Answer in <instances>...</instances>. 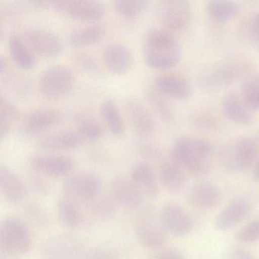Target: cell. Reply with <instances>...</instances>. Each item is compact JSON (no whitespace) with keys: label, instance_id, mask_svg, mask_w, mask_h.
Listing matches in <instances>:
<instances>
[{"label":"cell","instance_id":"52a82bcc","mask_svg":"<svg viewBox=\"0 0 259 259\" xmlns=\"http://www.w3.org/2000/svg\"><path fill=\"white\" fill-rule=\"evenodd\" d=\"M75 83L73 72L69 66L57 64L41 72L38 79V89L48 99L63 98L72 91Z\"/></svg>","mask_w":259,"mask_h":259},{"label":"cell","instance_id":"277c9868","mask_svg":"<svg viewBox=\"0 0 259 259\" xmlns=\"http://www.w3.org/2000/svg\"><path fill=\"white\" fill-rule=\"evenodd\" d=\"M251 64L245 60H232L212 65L201 74V87L207 92H218L237 82L251 70Z\"/></svg>","mask_w":259,"mask_h":259},{"label":"cell","instance_id":"9c48e42d","mask_svg":"<svg viewBox=\"0 0 259 259\" xmlns=\"http://www.w3.org/2000/svg\"><path fill=\"white\" fill-rule=\"evenodd\" d=\"M136 238L139 245L148 249H157L166 243L167 232L162 225L159 213L145 210L139 216L135 228Z\"/></svg>","mask_w":259,"mask_h":259},{"label":"cell","instance_id":"30bf717a","mask_svg":"<svg viewBox=\"0 0 259 259\" xmlns=\"http://www.w3.org/2000/svg\"><path fill=\"white\" fill-rule=\"evenodd\" d=\"M50 4L56 11L78 22H95L106 13L104 4L95 0H60Z\"/></svg>","mask_w":259,"mask_h":259},{"label":"cell","instance_id":"d6a6232c","mask_svg":"<svg viewBox=\"0 0 259 259\" xmlns=\"http://www.w3.org/2000/svg\"><path fill=\"white\" fill-rule=\"evenodd\" d=\"M76 130L81 135L85 143L99 140L104 136V130L101 124L90 116L79 113L75 116Z\"/></svg>","mask_w":259,"mask_h":259},{"label":"cell","instance_id":"d6986e66","mask_svg":"<svg viewBox=\"0 0 259 259\" xmlns=\"http://www.w3.org/2000/svg\"><path fill=\"white\" fill-rule=\"evenodd\" d=\"M187 199L189 204L195 208L211 210L221 204L223 194L214 183L201 182L190 189Z\"/></svg>","mask_w":259,"mask_h":259},{"label":"cell","instance_id":"cb8c5ba5","mask_svg":"<svg viewBox=\"0 0 259 259\" xmlns=\"http://www.w3.org/2000/svg\"><path fill=\"white\" fill-rule=\"evenodd\" d=\"M0 192L11 204H20L28 196L26 186L20 177L4 165L0 166Z\"/></svg>","mask_w":259,"mask_h":259},{"label":"cell","instance_id":"4fadbf2b","mask_svg":"<svg viewBox=\"0 0 259 259\" xmlns=\"http://www.w3.org/2000/svg\"><path fill=\"white\" fill-rule=\"evenodd\" d=\"M158 213L162 225L168 234L184 237L193 230L194 221L190 214L175 201L165 203Z\"/></svg>","mask_w":259,"mask_h":259},{"label":"cell","instance_id":"7bdbcfd3","mask_svg":"<svg viewBox=\"0 0 259 259\" xmlns=\"http://www.w3.org/2000/svg\"><path fill=\"white\" fill-rule=\"evenodd\" d=\"M252 177L254 181L259 183V157H257L252 166Z\"/></svg>","mask_w":259,"mask_h":259},{"label":"cell","instance_id":"b9f144b4","mask_svg":"<svg viewBox=\"0 0 259 259\" xmlns=\"http://www.w3.org/2000/svg\"><path fill=\"white\" fill-rule=\"evenodd\" d=\"M224 259H256L251 253L243 249H234L227 253Z\"/></svg>","mask_w":259,"mask_h":259},{"label":"cell","instance_id":"d590c367","mask_svg":"<svg viewBox=\"0 0 259 259\" xmlns=\"http://www.w3.org/2000/svg\"><path fill=\"white\" fill-rule=\"evenodd\" d=\"M235 237L242 243L259 242V219L254 220L244 226L236 232Z\"/></svg>","mask_w":259,"mask_h":259},{"label":"cell","instance_id":"7a4b0ae2","mask_svg":"<svg viewBox=\"0 0 259 259\" xmlns=\"http://www.w3.org/2000/svg\"><path fill=\"white\" fill-rule=\"evenodd\" d=\"M142 52L145 63L157 70L175 67L182 56L180 42L172 32L163 28H153L145 34Z\"/></svg>","mask_w":259,"mask_h":259},{"label":"cell","instance_id":"74e56055","mask_svg":"<svg viewBox=\"0 0 259 259\" xmlns=\"http://www.w3.org/2000/svg\"><path fill=\"white\" fill-rule=\"evenodd\" d=\"M193 122L197 126L205 130H215L218 127V120L211 114L206 112L194 115Z\"/></svg>","mask_w":259,"mask_h":259},{"label":"cell","instance_id":"5b68a950","mask_svg":"<svg viewBox=\"0 0 259 259\" xmlns=\"http://www.w3.org/2000/svg\"><path fill=\"white\" fill-rule=\"evenodd\" d=\"M32 248V237L26 224L16 217L6 218L0 224V249L7 255L22 256Z\"/></svg>","mask_w":259,"mask_h":259},{"label":"cell","instance_id":"44dd1931","mask_svg":"<svg viewBox=\"0 0 259 259\" xmlns=\"http://www.w3.org/2000/svg\"><path fill=\"white\" fill-rule=\"evenodd\" d=\"M130 177L140 188L145 196L156 198L160 193L159 177L147 160H137L132 164Z\"/></svg>","mask_w":259,"mask_h":259},{"label":"cell","instance_id":"f546056e","mask_svg":"<svg viewBox=\"0 0 259 259\" xmlns=\"http://www.w3.org/2000/svg\"><path fill=\"white\" fill-rule=\"evenodd\" d=\"M145 98L148 105L162 120L166 122L174 120V107L168 98L160 93L154 86L146 89Z\"/></svg>","mask_w":259,"mask_h":259},{"label":"cell","instance_id":"2e32d148","mask_svg":"<svg viewBox=\"0 0 259 259\" xmlns=\"http://www.w3.org/2000/svg\"><path fill=\"white\" fill-rule=\"evenodd\" d=\"M251 202L243 197L233 198L218 213L214 220L217 230L227 232L245 221L251 213Z\"/></svg>","mask_w":259,"mask_h":259},{"label":"cell","instance_id":"5bb4252c","mask_svg":"<svg viewBox=\"0 0 259 259\" xmlns=\"http://www.w3.org/2000/svg\"><path fill=\"white\" fill-rule=\"evenodd\" d=\"M110 192L115 202L130 210L142 207L146 197L130 176L114 177L110 183Z\"/></svg>","mask_w":259,"mask_h":259},{"label":"cell","instance_id":"83f0119b","mask_svg":"<svg viewBox=\"0 0 259 259\" xmlns=\"http://www.w3.org/2000/svg\"><path fill=\"white\" fill-rule=\"evenodd\" d=\"M100 112L104 123L112 135L116 138L122 137L125 133V122L116 101L111 98L103 101Z\"/></svg>","mask_w":259,"mask_h":259},{"label":"cell","instance_id":"484cf974","mask_svg":"<svg viewBox=\"0 0 259 259\" xmlns=\"http://www.w3.org/2000/svg\"><path fill=\"white\" fill-rule=\"evenodd\" d=\"M79 204L64 196L58 200L56 212L59 221L63 225L72 229L81 227L84 223V217Z\"/></svg>","mask_w":259,"mask_h":259},{"label":"cell","instance_id":"7c38bea8","mask_svg":"<svg viewBox=\"0 0 259 259\" xmlns=\"http://www.w3.org/2000/svg\"><path fill=\"white\" fill-rule=\"evenodd\" d=\"M21 37L35 54L44 58L58 57L64 49L63 41L52 31L41 28H29Z\"/></svg>","mask_w":259,"mask_h":259},{"label":"cell","instance_id":"7402d4cb","mask_svg":"<svg viewBox=\"0 0 259 259\" xmlns=\"http://www.w3.org/2000/svg\"><path fill=\"white\" fill-rule=\"evenodd\" d=\"M159 180L166 191L179 194L184 190L188 178L186 169L174 159H163L159 166Z\"/></svg>","mask_w":259,"mask_h":259},{"label":"cell","instance_id":"3957f363","mask_svg":"<svg viewBox=\"0 0 259 259\" xmlns=\"http://www.w3.org/2000/svg\"><path fill=\"white\" fill-rule=\"evenodd\" d=\"M258 145L248 136L236 138L223 145L218 153V160L224 170L241 174L252 167L257 158Z\"/></svg>","mask_w":259,"mask_h":259},{"label":"cell","instance_id":"ba28073f","mask_svg":"<svg viewBox=\"0 0 259 259\" xmlns=\"http://www.w3.org/2000/svg\"><path fill=\"white\" fill-rule=\"evenodd\" d=\"M154 12L157 22L169 32L182 31L190 21V4L186 0H160Z\"/></svg>","mask_w":259,"mask_h":259},{"label":"cell","instance_id":"e575fe53","mask_svg":"<svg viewBox=\"0 0 259 259\" xmlns=\"http://www.w3.org/2000/svg\"><path fill=\"white\" fill-rule=\"evenodd\" d=\"M240 95L251 110H259V74L252 75L244 81Z\"/></svg>","mask_w":259,"mask_h":259},{"label":"cell","instance_id":"e0dca14e","mask_svg":"<svg viewBox=\"0 0 259 259\" xmlns=\"http://www.w3.org/2000/svg\"><path fill=\"white\" fill-rule=\"evenodd\" d=\"M105 69L114 75H123L131 70L135 58L133 51L126 45L113 43L107 45L102 53Z\"/></svg>","mask_w":259,"mask_h":259},{"label":"cell","instance_id":"ab89813d","mask_svg":"<svg viewBox=\"0 0 259 259\" xmlns=\"http://www.w3.org/2000/svg\"><path fill=\"white\" fill-rule=\"evenodd\" d=\"M248 33L251 40L259 45V13L251 18L248 24Z\"/></svg>","mask_w":259,"mask_h":259},{"label":"cell","instance_id":"4316f807","mask_svg":"<svg viewBox=\"0 0 259 259\" xmlns=\"http://www.w3.org/2000/svg\"><path fill=\"white\" fill-rule=\"evenodd\" d=\"M9 52L16 66L24 70H30L37 63L36 54L24 41L21 36L13 34L8 40Z\"/></svg>","mask_w":259,"mask_h":259},{"label":"cell","instance_id":"8992f818","mask_svg":"<svg viewBox=\"0 0 259 259\" xmlns=\"http://www.w3.org/2000/svg\"><path fill=\"white\" fill-rule=\"evenodd\" d=\"M103 182L101 177L92 171L72 172L66 177L62 186L63 196L77 202H92L101 196Z\"/></svg>","mask_w":259,"mask_h":259},{"label":"cell","instance_id":"836d02e7","mask_svg":"<svg viewBox=\"0 0 259 259\" xmlns=\"http://www.w3.org/2000/svg\"><path fill=\"white\" fill-rule=\"evenodd\" d=\"M149 6L145 0H114L112 8L116 14L125 19H136L143 14Z\"/></svg>","mask_w":259,"mask_h":259},{"label":"cell","instance_id":"603a6c76","mask_svg":"<svg viewBox=\"0 0 259 259\" xmlns=\"http://www.w3.org/2000/svg\"><path fill=\"white\" fill-rule=\"evenodd\" d=\"M154 87L168 98L183 101L192 95L190 83L185 77L177 74L159 75L154 80Z\"/></svg>","mask_w":259,"mask_h":259},{"label":"cell","instance_id":"9a60e30c","mask_svg":"<svg viewBox=\"0 0 259 259\" xmlns=\"http://www.w3.org/2000/svg\"><path fill=\"white\" fill-rule=\"evenodd\" d=\"M125 111L132 128L138 136L147 139L155 133L157 125L152 114L137 98H127Z\"/></svg>","mask_w":259,"mask_h":259},{"label":"cell","instance_id":"8fae6325","mask_svg":"<svg viewBox=\"0 0 259 259\" xmlns=\"http://www.w3.org/2000/svg\"><path fill=\"white\" fill-rule=\"evenodd\" d=\"M28 163L37 174L52 178L68 177L75 167L72 157L54 153L33 154L28 158Z\"/></svg>","mask_w":259,"mask_h":259},{"label":"cell","instance_id":"f1b7e54d","mask_svg":"<svg viewBox=\"0 0 259 259\" xmlns=\"http://www.w3.org/2000/svg\"><path fill=\"white\" fill-rule=\"evenodd\" d=\"M105 30L101 25L92 24L71 32L69 43L75 48H85L98 43L104 37Z\"/></svg>","mask_w":259,"mask_h":259},{"label":"cell","instance_id":"ffe728a7","mask_svg":"<svg viewBox=\"0 0 259 259\" xmlns=\"http://www.w3.org/2000/svg\"><path fill=\"white\" fill-rule=\"evenodd\" d=\"M85 143L76 130H64L48 135L40 139L37 144L39 149L48 153L76 149Z\"/></svg>","mask_w":259,"mask_h":259},{"label":"cell","instance_id":"ac0fdd59","mask_svg":"<svg viewBox=\"0 0 259 259\" xmlns=\"http://www.w3.org/2000/svg\"><path fill=\"white\" fill-rule=\"evenodd\" d=\"M63 115L60 109L44 107L31 110L22 123L24 132L28 135L44 133L61 122Z\"/></svg>","mask_w":259,"mask_h":259},{"label":"cell","instance_id":"1f68e13d","mask_svg":"<svg viewBox=\"0 0 259 259\" xmlns=\"http://www.w3.org/2000/svg\"><path fill=\"white\" fill-rule=\"evenodd\" d=\"M20 116L18 107L3 94L0 95V138L4 139Z\"/></svg>","mask_w":259,"mask_h":259},{"label":"cell","instance_id":"f35d334b","mask_svg":"<svg viewBox=\"0 0 259 259\" xmlns=\"http://www.w3.org/2000/svg\"><path fill=\"white\" fill-rule=\"evenodd\" d=\"M138 149L141 154L148 158H156L160 154V151L155 146L146 142H140L138 145Z\"/></svg>","mask_w":259,"mask_h":259},{"label":"cell","instance_id":"d4e9b609","mask_svg":"<svg viewBox=\"0 0 259 259\" xmlns=\"http://www.w3.org/2000/svg\"><path fill=\"white\" fill-rule=\"evenodd\" d=\"M222 109L224 115L233 123L247 126L253 122L254 119L251 109L236 92H229L224 95Z\"/></svg>","mask_w":259,"mask_h":259},{"label":"cell","instance_id":"60d3db41","mask_svg":"<svg viewBox=\"0 0 259 259\" xmlns=\"http://www.w3.org/2000/svg\"><path fill=\"white\" fill-rule=\"evenodd\" d=\"M155 259H186V257L178 250L168 248L157 254Z\"/></svg>","mask_w":259,"mask_h":259},{"label":"cell","instance_id":"4dcf8cb0","mask_svg":"<svg viewBox=\"0 0 259 259\" xmlns=\"http://www.w3.org/2000/svg\"><path fill=\"white\" fill-rule=\"evenodd\" d=\"M206 12L208 17L217 23H226L230 22L237 14L239 7L231 1L211 0L205 6Z\"/></svg>","mask_w":259,"mask_h":259},{"label":"cell","instance_id":"6da1fadb","mask_svg":"<svg viewBox=\"0 0 259 259\" xmlns=\"http://www.w3.org/2000/svg\"><path fill=\"white\" fill-rule=\"evenodd\" d=\"M172 157L186 171L195 177L210 172L213 157L211 142L197 135H183L176 140Z\"/></svg>","mask_w":259,"mask_h":259},{"label":"cell","instance_id":"8d00e7d4","mask_svg":"<svg viewBox=\"0 0 259 259\" xmlns=\"http://www.w3.org/2000/svg\"><path fill=\"white\" fill-rule=\"evenodd\" d=\"M78 66L88 73H95L98 69V63L93 56L87 53H78L75 57Z\"/></svg>","mask_w":259,"mask_h":259}]
</instances>
